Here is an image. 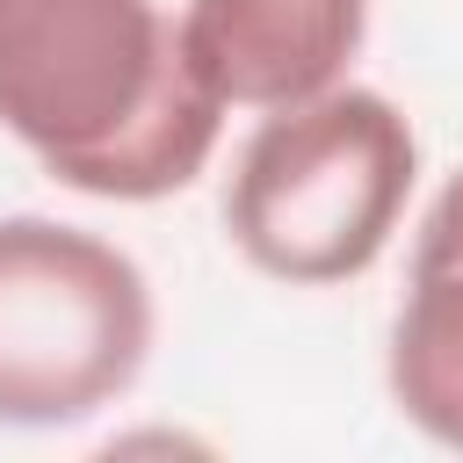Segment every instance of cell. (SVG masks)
Instances as JSON below:
<instances>
[{
    "instance_id": "6da1fadb",
    "label": "cell",
    "mask_w": 463,
    "mask_h": 463,
    "mask_svg": "<svg viewBox=\"0 0 463 463\" xmlns=\"http://www.w3.org/2000/svg\"><path fill=\"white\" fill-rule=\"evenodd\" d=\"M0 130L101 203L188 188L224 130L159 0H0Z\"/></svg>"
},
{
    "instance_id": "7a4b0ae2",
    "label": "cell",
    "mask_w": 463,
    "mask_h": 463,
    "mask_svg": "<svg viewBox=\"0 0 463 463\" xmlns=\"http://www.w3.org/2000/svg\"><path fill=\"white\" fill-rule=\"evenodd\" d=\"M420 181V137L376 87H326L297 109H268L224 181L232 246L289 282L326 289L383 260Z\"/></svg>"
},
{
    "instance_id": "3957f363",
    "label": "cell",
    "mask_w": 463,
    "mask_h": 463,
    "mask_svg": "<svg viewBox=\"0 0 463 463\" xmlns=\"http://www.w3.org/2000/svg\"><path fill=\"white\" fill-rule=\"evenodd\" d=\"M152 354L145 268L58 217H0V427H80Z\"/></svg>"
},
{
    "instance_id": "277c9868",
    "label": "cell",
    "mask_w": 463,
    "mask_h": 463,
    "mask_svg": "<svg viewBox=\"0 0 463 463\" xmlns=\"http://www.w3.org/2000/svg\"><path fill=\"white\" fill-rule=\"evenodd\" d=\"M181 51L224 109H297L354 65L369 0H188Z\"/></svg>"
},
{
    "instance_id": "5b68a950",
    "label": "cell",
    "mask_w": 463,
    "mask_h": 463,
    "mask_svg": "<svg viewBox=\"0 0 463 463\" xmlns=\"http://www.w3.org/2000/svg\"><path fill=\"white\" fill-rule=\"evenodd\" d=\"M383 376L427 441L463 449V174H449L420 217Z\"/></svg>"
}]
</instances>
